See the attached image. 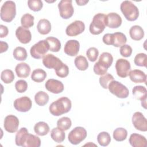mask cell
Wrapping results in <instances>:
<instances>
[{"label":"cell","mask_w":147,"mask_h":147,"mask_svg":"<svg viewBox=\"0 0 147 147\" xmlns=\"http://www.w3.org/2000/svg\"><path fill=\"white\" fill-rule=\"evenodd\" d=\"M15 142L16 145L23 147H39L41 145L40 138L35 135L29 134L26 127H21L17 131Z\"/></svg>","instance_id":"1"},{"label":"cell","mask_w":147,"mask_h":147,"mask_svg":"<svg viewBox=\"0 0 147 147\" xmlns=\"http://www.w3.org/2000/svg\"><path fill=\"white\" fill-rule=\"evenodd\" d=\"M72 107L71 100L67 97H61L52 102L49 107L50 113L54 116H60L69 112Z\"/></svg>","instance_id":"2"},{"label":"cell","mask_w":147,"mask_h":147,"mask_svg":"<svg viewBox=\"0 0 147 147\" xmlns=\"http://www.w3.org/2000/svg\"><path fill=\"white\" fill-rule=\"evenodd\" d=\"M113 62V57L109 52H103L99 56L98 61L94 65V72L98 75H103L107 73L108 69Z\"/></svg>","instance_id":"3"},{"label":"cell","mask_w":147,"mask_h":147,"mask_svg":"<svg viewBox=\"0 0 147 147\" xmlns=\"http://www.w3.org/2000/svg\"><path fill=\"white\" fill-rule=\"evenodd\" d=\"M120 9L127 21H134L139 16V10L131 1H123L121 4Z\"/></svg>","instance_id":"4"},{"label":"cell","mask_w":147,"mask_h":147,"mask_svg":"<svg viewBox=\"0 0 147 147\" xmlns=\"http://www.w3.org/2000/svg\"><path fill=\"white\" fill-rule=\"evenodd\" d=\"M16 15V6L14 2L7 1L3 3L1 8L0 16L2 21L6 22H11Z\"/></svg>","instance_id":"5"},{"label":"cell","mask_w":147,"mask_h":147,"mask_svg":"<svg viewBox=\"0 0 147 147\" xmlns=\"http://www.w3.org/2000/svg\"><path fill=\"white\" fill-rule=\"evenodd\" d=\"M106 15L103 13H98L94 16L89 28L92 34L98 35L103 32L106 26Z\"/></svg>","instance_id":"6"},{"label":"cell","mask_w":147,"mask_h":147,"mask_svg":"<svg viewBox=\"0 0 147 147\" xmlns=\"http://www.w3.org/2000/svg\"><path fill=\"white\" fill-rule=\"evenodd\" d=\"M49 50V46L45 40H40L34 44L30 49V55L36 59L43 58Z\"/></svg>","instance_id":"7"},{"label":"cell","mask_w":147,"mask_h":147,"mask_svg":"<svg viewBox=\"0 0 147 147\" xmlns=\"http://www.w3.org/2000/svg\"><path fill=\"white\" fill-rule=\"evenodd\" d=\"M108 89L111 94L121 99L126 98L129 94L127 88L121 83L116 80H113L109 83Z\"/></svg>","instance_id":"8"},{"label":"cell","mask_w":147,"mask_h":147,"mask_svg":"<svg viewBox=\"0 0 147 147\" xmlns=\"http://www.w3.org/2000/svg\"><path fill=\"white\" fill-rule=\"evenodd\" d=\"M87 135V131L84 127L78 126L69 133L68 139L71 144L78 145L86 138Z\"/></svg>","instance_id":"9"},{"label":"cell","mask_w":147,"mask_h":147,"mask_svg":"<svg viewBox=\"0 0 147 147\" xmlns=\"http://www.w3.org/2000/svg\"><path fill=\"white\" fill-rule=\"evenodd\" d=\"M60 17L65 20L71 18L74 13L72 1L71 0H61L58 3Z\"/></svg>","instance_id":"10"},{"label":"cell","mask_w":147,"mask_h":147,"mask_svg":"<svg viewBox=\"0 0 147 147\" xmlns=\"http://www.w3.org/2000/svg\"><path fill=\"white\" fill-rule=\"evenodd\" d=\"M115 69L117 74L122 78H126L131 71L130 62L124 59H119L115 63Z\"/></svg>","instance_id":"11"},{"label":"cell","mask_w":147,"mask_h":147,"mask_svg":"<svg viewBox=\"0 0 147 147\" xmlns=\"http://www.w3.org/2000/svg\"><path fill=\"white\" fill-rule=\"evenodd\" d=\"M85 30L84 22L80 20H76L67 26L65 29L66 34L68 36H76L82 33Z\"/></svg>","instance_id":"12"},{"label":"cell","mask_w":147,"mask_h":147,"mask_svg":"<svg viewBox=\"0 0 147 147\" xmlns=\"http://www.w3.org/2000/svg\"><path fill=\"white\" fill-rule=\"evenodd\" d=\"M131 120L133 126L137 130L141 131H147V121L142 113L139 111L134 113Z\"/></svg>","instance_id":"13"},{"label":"cell","mask_w":147,"mask_h":147,"mask_svg":"<svg viewBox=\"0 0 147 147\" xmlns=\"http://www.w3.org/2000/svg\"><path fill=\"white\" fill-rule=\"evenodd\" d=\"M13 105L16 110L18 111L25 113L30 110L32 106V102L29 97L24 96L16 99L14 101Z\"/></svg>","instance_id":"14"},{"label":"cell","mask_w":147,"mask_h":147,"mask_svg":"<svg viewBox=\"0 0 147 147\" xmlns=\"http://www.w3.org/2000/svg\"><path fill=\"white\" fill-rule=\"evenodd\" d=\"M19 123V119L16 116L14 115H8L4 119L3 127L6 131L13 133L17 131Z\"/></svg>","instance_id":"15"},{"label":"cell","mask_w":147,"mask_h":147,"mask_svg":"<svg viewBox=\"0 0 147 147\" xmlns=\"http://www.w3.org/2000/svg\"><path fill=\"white\" fill-rule=\"evenodd\" d=\"M42 63L46 68L49 69L53 68L55 70L58 69L63 64L59 58L52 54L46 55L42 59Z\"/></svg>","instance_id":"16"},{"label":"cell","mask_w":147,"mask_h":147,"mask_svg":"<svg viewBox=\"0 0 147 147\" xmlns=\"http://www.w3.org/2000/svg\"><path fill=\"white\" fill-rule=\"evenodd\" d=\"M45 88L53 94H59L63 91L64 87L63 83L58 80L49 79L45 83Z\"/></svg>","instance_id":"17"},{"label":"cell","mask_w":147,"mask_h":147,"mask_svg":"<svg viewBox=\"0 0 147 147\" xmlns=\"http://www.w3.org/2000/svg\"><path fill=\"white\" fill-rule=\"evenodd\" d=\"M122 18L117 13H109L106 17V25L110 28H119L122 24Z\"/></svg>","instance_id":"18"},{"label":"cell","mask_w":147,"mask_h":147,"mask_svg":"<svg viewBox=\"0 0 147 147\" xmlns=\"http://www.w3.org/2000/svg\"><path fill=\"white\" fill-rule=\"evenodd\" d=\"M16 36L18 41L24 44L29 43L32 40V34L28 29L18 26L16 30Z\"/></svg>","instance_id":"19"},{"label":"cell","mask_w":147,"mask_h":147,"mask_svg":"<svg viewBox=\"0 0 147 147\" xmlns=\"http://www.w3.org/2000/svg\"><path fill=\"white\" fill-rule=\"evenodd\" d=\"M80 48V44L76 40H70L67 41L64 45V52L69 56H75L78 55Z\"/></svg>","instance_id":"20"},{"label":"cell","mask_w":147,"mask_h":147,"mask_svg":"<svg viewBox=\"0 0 147 147\" xmlns=\"http://www.w3.org/2000/svg\"><path fill=\"white\" fill-rule=\"evenodd\" d=\"M127 41V38L122 32H115L110 33V45H113L115 47H121L125 45Z\"/></svg>","instance_id":"21"},{"label":"cell","mask_w":147,"mask_h":147,"mask_svg":"<svg viewBox=\"0 0 147 147\" xmlns=\"http://www.w3.org/2000/svg\"><path fill=\"white\" fill-rule=\"evenodd\" d=\"M129 142L133 147H146V138L142 135L137 133H133L130 135Z\"/></svg>","instance_id":"22"},{"label":"cell","mask_w":147,"mask_h":147,"mask_svg":"<svg viewBox=\"0 0 147 147\" xmlns=\"http://www.w3.org/2000/svg\"><path fill=\"white\" fill-rule=\"evenodd\" d=\"M130 80L135 83H145L146 82V75L141 70L133 69L129 74Z\"/></svg>","instance_id":"23"},{"label":"cell","mask_w":147,"mask_h":147,"mask_svg":"<svg viewBox=\"0 0 147 147\" xmlns=\"http://www.w3.org/2000/svg\"><path fill=\"white\" fill-rule=\"evenodd\" d=\"M15 71L18 78H26L30 75V67L26 63H21L16 65Z\"/></svg>","instance_id":"24"},{"label":"cell","mask_w":147,"mask_h":147,"mask_svg":"<svg viewBox=\"0 0 147 147\" xmlns=\"http://www.w3.org/2000/svg\"><path fill=\"white\" fill-rule=\"evenodd\" d=\"M132 94L134 97L141 101L146 100L147 90L146 88L142 86H136L132 90Z\"/></svg>","instance_id":"25"},{"label":"cell","mask_w":147,"mask_h":147,"mask_svg":"<svg viewBox=\"0 0 147 147\" xmlns=\"http://www.w3.org/2000/svg\"><path fill=\"white\" fill-rule=\"evenodd\" d=\"M37 29L40 34L42 35L47 34L51 30V24L47 19H41L37 24Z\"/></svg>","instance_id":"26"},{"label":"cell","mask_w":147,"mask_h":147,"mask_svg":"<svg viewBox=\"0 0 147 147\" xmlns=\"http://www.w3.org/2000/svg\"><path fill=\"white\" fill-rule=\"evenodd\" d=\"M129 34L131 39L136 41H140L144 36V31L139 25H134L129 30Z\"/></svg>","instance_id":"27"},{"label":"cell","mask_w":147,"mask_h":147,"mask_svg":"<svg viewBox=\"0 0 147 147\" xmlns=\"http://www.w3.org/2000/svg\"><path fill=\"white\" fill-rule=\"evenodd\" d=\"M34 131L38 136H44L49 133V126L46 122L40 121L35 124L34 126Z\"/></svg>","instance_id":"28"},{"label":"cell","mask_w":147,"mask_h":147,"mask_svg":"<svg viewBox=\"0 0 147 147\" xmlns=\"http://www.w3.org/2000/svg\"><path fill=\"white\" fill-rule=\"evenodd\" d=\"M51 137L56 142L61 143L65 140V133L64 131L59 127H54L51 131Z\"/></svg>","instance_id":"29"},{"label":"cell","mask_w":147,"mask_h":147,"mask_svg":"<svg viewBox=\"0 0 147 147\" xmlns=\"http://www.w3.org/2000/svg\"><path fill=\"white\" fill-rule=\"evenodd\" d=\"M45 40L49 46V50L53 52H57L61 49V42L60 40L55 37H48Z\"/></svg>","instance_id":"30"},{"label":"cell","mask_w":147,"mask_h":147,"mask_svg":"<svg viewBox=\"0 0 147 147\" xmlns=\"http://www.w3.org/2000/svg\"><path fill=\"white\" fill-rule=\"evenodd\" d=\"M34 100L37 105L40 106H43L48 102L49 95L45 92L40 91L35 94Z\"/></svg>","instance_id":"31"},{"label":"cell","mask_w":147,"mask_h":147,"mask_svg":"<svg viewBox=\"0 0 147 147\" xmlns=\"http://www.w3.org/2000/svg\"><path fill=\"white\" fill-rule=\"evenodd\" d=\"M47 77L46 72L41 68L34 69L31 74V79L35 82L40 83L43 82Z\"/></svg>","instance_id":"32"},{"label":"cell","mask_w":147,"mask_h":147,"mask_svg":"<svg viewBox=\"0 0 147 147\" xmlns=\"http://www.w3.org/2000/svg\"><path fill=\"white\" fill-rule=\"evenodd\" d=\"M76 67L80 71H86L88 68V63L87 59L82 55L77 56L74 60Z\"/></svg>","instance_id":"33"},{"label":"cell","mask_w":147,"mask_h":147,"mask_svg":"<svg viewBox=\"0 0 147 147\" xmlns=\"http://www.w3.org/2000/svg\"><path fill=\"white\" fill-rule=\"evenodd\" d=\"M13 55L14 58L18 61H24L27 58L26 50L21 47H16L13 52Z\"/></svg>","instance_id":"34"},{"label":"cell","mask_w":147,"mask_h":147,"mask_svg":"<svg viewBox=\"0 0 147 147\" xmlns=\"http://www.w3.org/2000/svg\"><path fill=\"white\" fill-rule=\"evenodd\" d=\"M34 17L33 16L29 13L24 14L21 18V26L28 29L34 25Z\"/></svg>","instance_id":"35"},{"label":"cell","mask_w":147,"mask_h":147,"mask_svg":"<svg viewBox=\"0 0 147 147\" xmlns=\"http://www.w3.org/2000/svg\"><path fill=\"white\" fill-rule=\"evenodd\" d=\"M113 136L115 141L118 142L123 141L126 140L127 136V131L125 128L118 127L114 130Z\"/></svg>","instance_id":"36"},{"label":"cell","mask_w":147,"mask_h":147,"mask_svg":"<svg viewBox=\"0 0 147 147\" xmlns=\"http://www.w3.org/2000/svg\"><path fill=\"white\" fill-rule=\"evenodd\" d=\"M97 141L100 146H106L109 145L111 141V137L107 132L102 131L98 134Z\"/></svg>","instance_id":"37"},{"label":"cell","mask_w":147,"mask_h":147,"mask_svg":"<svg viewBox=\"0 0 147 147\" xmlns=\"http://www.w3.org/2000/svg\"><path fill=\"white\" fill-rule=\"evenodd\" d=\"M72 125V122L69 118L64 117L60 118L57 122V127L63 131L68 130Z\"/></svg>","instance_id":"38"},{"label":"cell","mask_w":147,"mask_h":147,"mask_svg":"<svg viewBox=\"0 0 147 147\" xmlns=\"http://www.w3.org/2000/svg\"><path fill=\"white\" fill-rule=\"evenodd\" d=\"M1 79L6 84L11 83L14 79V74L10 69H5L1 72Z\"/></svg>","instance_id":"39"},{"label":"cell","mask_w":147,"mask_h":147,"mask_svg":"<svg viewBox=\"0 0 147 147\" xmlns=\"http://www.w3.org/2000/svg\"><path fill=\"white\" fill-rule=\"evenodd\" d=\"M134 62L136 65L140 67H146L147 65V56L144 53H139L137 54L134 57Z\"/></svg>","instance_id":"40"},{"label":"cell","mask_w":147,"mask_h":147,"mask_svg":"<svg viewBox=\"0 0 147 147\" xmlns=\"http://www.w3.org/2000/svg\"><path fill=\"white\" fill-rule=\"evenodd\" d=\"M99 83L100 85L105 89L108 88V86L109 83L114 80V77L112 75L109 73H106L103 75H101L99 78Z\"/></svg>","instance_id":"41"},{"label":"cell","mask_w":147,"mask_h":147,"mask_svg":"<svg viewBox=\"0 0 147 147\" xmlns=\"http://www.w3.org/2000/svg\"><path fill=\"white\" fill-rule=\"evenodd\" d=\"M28 5L29 8L33 11H40L43 7L42 2L41 0H29Z\"/></svg>","instance_id":"42"},{"label":"cell","mask_w":147,"mask_h":147,"mask_svg":"<svg viewBox=\"0 0 147 147\" xmlns=\"http://www.w3.org/2000/svg\"><path fill=\"white\" fill-rule=\"evenodd\" d=\"M98 55L99 51L98 49L95 47H91L86 51V56L88 59L91 62L95 61L97 60Z\"/></svg>","instance_id":"43"},{"label":"cell","mask_w":147,"mask_h":147,"mask_svg":"<svg viewBox=\"0 0 147 147\" xmlns=\"http://www.w3.org/2000/svg\"><path fill=\"white\" fill-rule=\"evenodd\" d=\"M55 71L56 75L61 78L67 77L69 74V68L64 63H63L62 64V65L61 67H60L58 69H57Z\"/></svg>","instance_id":"44"},{"label":"cell","mask_w":147,"mask_h":147,"mask_svg":"<svg viewBox=\"0 0 147 147\" xmlns=\"http://www.w3.org/2000/svg\"><path fill=\"white\" fill-rule=\"evenodd\" d=\"M15 88L18 92L23 93L28 89V83L24 80H18L15 83Z\"/></svg>","instance_id":"45"},{"label":"cell","mask_w":147,"mask_h":147,"mask_svg":"<svg viewBox=\"0 0 147 147\" xmlns=\"http://www.w3.org/2000/svg\"><path fill=\"white\" fill-rule=\"evenodd\" d=\"M119 52L121 55L123 57H130L132 53V48L129 45L125 44L120 47Z\"/></svg>","instance_id":"46"},{"label":"cell","mask_w":147,"mask_h":147,"mask_svg":"<svg viewBox=\"0 0 147 147\" xmlns=\"http://www.w3.org/2000/svg\"><path fill=\"white\" fill-rule=\"evenodd\" d=\"M0 37L1 38H3L7 36L8 33H9V30L8 28L6 26L1 25H0Z\"/></svg>","instance_id":"47"},{"label":"cell","mask_w":147,"mask_h":147,"mask_svg":"<svg viewBox=\"0 0 147 147\" xmlns=\"http://www.w3.org/2000/svg\"><path fill=\"white\" fill-rule=\"evenodd\" d=\"M0 45H1V53H3L6 52L9 48V45L7 42H4L3 41H0Z\"/></svg>","instance_id":"48"},{"label":"cell","mask_w":147,"mask_h":147,"mask_svg":"<svg viewBox=\"0 0 147 147\" xmlns=\"http://www.w3.org/2000/svg\"><path fill=\"white\" fill-rule=\"evenodd\" d=\"M88 2V1H82V0L76 1V3L78 4V5H79V6L85 5Z\"/></svg>","instance_id":"49"}]
</instances>
